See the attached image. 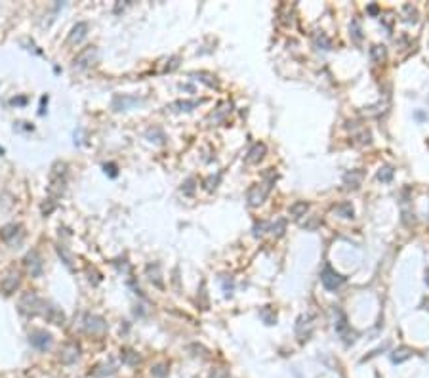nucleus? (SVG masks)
Here are the masks:
<instances>
[{"label":"nucleus","mask_w":429,"mask_h":378,"mask_svg":"<svg viewBox=\"0 0 429 378\" xmlns=\"http://www.w3.org/2000/svg\"><path fill=\"white\" fill-rule=\"evenodd\" d=\"M84 328L88 332H92V334H100L103 332L105 328H107V323L103 321V317L100 315H84Z\"/></svg>","instance_id":"0eeeda50"},{"label":"nucleus","mask_w":429,"mask_h":378,"mask_svg":"<svg viewBox=\"0 0 429 378\" xmlns=\"http://www.w3.org/2000/svg\"><path fill=\"white\" fill-rule=\"evenodd\" d=\"M193 191V180H189L187 182V193H191Z\"/></svg>","instance_id":"a878e982"},{"label":"nucleus","mask_w":429,"mask_h":378,"mask_svg":"<svg viewBox=\"0 0 429 378\" xmlns=\"http://www.w3.org/2000/svg\"><path fill=\"white\" fill-rule=\"evenodd\" d=\"M139 102H141L139 98H130V96H117V98L113 100V107H115V111H126V109H130L132 105H137Z\"/></svg>","instance_id":"9b49d317"},{"label":"nucleus","mask_w":429,"mask_h":378,"mask_svg":"<svg viewBox=\"0 0 429 378\" xmlns=\"http://www.w3.org/2000/svg\"><path fill=\"white\" fill-rule=\"evenodd\" d=\"M160 369H162L160 365H158V367H154V369H153V375H154V377L162 378V377H164V375H166V371H160Z\"/></svg>","instance_id":"b1692460"},{"label":"nucleus","mask_w":429,"mask_h":378,"mask_svg":"<svg viewBox=\"0 0 429 378\" xmlns=\"http://www.w3.org/2000/svg\"><path fill=\"white\" fill-rule=\"evenodd\" d=\"M412 357V351L408 348H401V350H397L393 355H391V361L393 363H403V361L410 359Z\"/></svg>","instance_id":"dca6fc26"},{"label":"nucleus","mask_w":429,"mask_h":378,"mask_svg":"<svg viewBox=\"0 0 429 378\" xmlns=\"http://www.w3.org/2000/svg\"><path fill=\"white\" fill-rule=\"evenodd\" d=\"M305 212H307V203H305V201H300V203L290 206V214L294 218H302Z\"/></svg>","instance_id":"f3484780"},{"label":"nucleus","mask_w":429,"mask_h":378,"mask_svg":"<svg viewBox=\"0 0 429 378\" xmlns=\"http://www.w3.org/2000/svg\"><path fill=\"white\" fill-rule=\"evenodd\" d=\"M29 342L38 351H50L51 346H53V338H51L50 332H46L42 328H34L29 332Z\"/></svg>","instance_id":"f257e3e1"},{"label":"nucleus","mask_w":429,"mask_h":378,"mask_svg":"<svg viewBox=\"0 0 429 378\" xmlns=\"http://www.w3.org/2000/svg\"><path fill=\"white\" fill-rule=\"evenodd\" d=\"M370 57H372V61L381 63V61L385 59V46H374V48H370Z\"/></svg>","instance_id":"a211bd4d"},{"label":"nucleus","mask_w":429,"mask_h":378,"mask_svg":"<svg viewBox=\"0 0 429 378\" xmlns=\"http://www.w3.org/2000/svg\"><path fill=\"white\" fill-rule=\"evenodd\" d=\"M122 361L126 365H136V363H139V355L134 351H122Z\"/></svg>","instance_id":"aec40b11"},{"label":"nucleus","mask_w":429,"mask_h":378,"mask_svg":"<svg viewBox=\"0 0 429 378\" xmlns=\"http://www.w3.org/2000/svg\"><path fill=\"white\" fill-rule=\"evenodd\" d=\"M19 225L17 223H8V225H4L2 229H0V239L6 241V243H10V241L16 237L17 233H19Z\"/></svg>","instance_id":"ddd939ff"},{"label":"nucleus","mask_w":429,"mask_h":378,"mask_svg":"<svg viewBox=\"0 0 429 378\" xmlns=\"http://www.w3.org/2000/svg\"><path fill=\"white\" fill-rule=\"evenodd\" d=\"M360 176H362L360 172H351V174L345 176V182H349V184H353V188H357L360 182Z\"/></svg>","instance_id":"4be33fe9"},{"label":"nucleus","mask_w":429,"mask_h":378,"mask_svg":"<svg viewBox=\"0 0 429 378\" xmlns=\"http://www.w3.org/2000/svg\"><path fill=\"white\" fill-rule=\"evenodd\" d=\"M321 281H323V285H325L328 291H336L338 287H342L343 277L340 273H336L330 266H326L325 271L321 273Z\"/></svg>","instance_id":"39448f33"},{"label":"nucleus","mask_w":429,"mask_h":378,"mask_svg":"<svg viewBox=\"0 0 429 378\" xmlns=\"http://www.w3.org/2000/svg\"><path fill=\"white\" fill-rule=\"evenodd\" d=\"M42 306H44V302L34 292H25L19 300V311L25 315H34V313L42 311Z\"/></svg>","instance_id":"f03ea898"},{"label":"nucleus","mask_w":429,"mask_h":378,"mask_svg":"<svg viewBox=\"0 0 429 378\" xmlns=\"http://www.w3.org/2000/svg\"><path fill=\"white\" fill-rule=\"evenodd\" d=\"M23 262H25V268L29 270V273L33 275V277H40V275H42L44 264H42V258H40V254H38L36 250L27 252L25 258H23Z\"/></svg>","instance_id":"7ed1b4c3"},{"label":"nucleus","mask_w":429,"mask_h":378,"mask_svg":"<svg viewBox=\"0 0 429 378\" xmlns=\"http://www.w3.org/2000/svg\"><path fill=\"white\" fill-rule=\"evenodd\" d=\"M17 287H19V275L17 273H8L2 279V283H0V291L4 292L6 296H10L12 292H16Z\"/></svg>","instance_id":"9d476101"},{"label":"nucleus","mask_w":429,"mask_h":378,"mask_svg":"<svg viewBox=\"0 0 429 378\" xmlns=\"http://www.w3.org/2000/svg\"><path fill=\"white\" fill-rule=\"evenodd\" d=\"M96 61H98V50H96L94 46H90V48L82 50L75 57V67L86 69V67H90V65H94Z\"/></svg>","instance_id":"423d86ee"},{"label":"nucleus","mask_w":429,"mask_h":378,"mask_svg":"<svg viewBox=\"0 0 429 378\" xmlns=\"http://www.w3.org/2000/svg\"><path fill=\"white\" fill-rule=\"evenodd\" d=\"M336 212H338V214H342L343 218H353V208H351V205H349V203H343V205H340L338 208H336Z\"/></svg>","instance_id":"412c9836"},{"label":"nucleus","mask_w":429,"mask_h":378,"mask_svg":"<svg viewBox=\"0 0 429 378\" xmlns=\"http://www.w3.org/2000/svg\"><path fill=\"white\" fill-rule=\"evenodd\" d=\"M107 168H109V174H111V176H117V166H115V164H105V172H107Z\"/></svg>","instance_id":"393cba45"},{"label":"nucleus","mask_w":429,"mask_h":378,"mask_svg":"<svg viewBox=\"0 0 429 378\" xmlns=\"http://www.w3.org/2000/svg\"><path fill=\"white\" fill-rule=\"evenodd\" d=\"M351 27H353V29H351V34H353V38H355V40L359 42L360 36H362V34H360V23H359V19H353Z\"/></svg>","instance_id":"5701e85b"},{"label":"nucleus","mask_w":429,"mask_h":378,"mask_svg":"<svg viewBox=\"0 0 429 378\" xmlns=\"http://www.w3.org/2000/svg\"><path fill=\"white\" fill-rule=\"evenodd\" d=\"M263 153H265V145L263 143H256L252 149H250V153H248V157H246V162L248 164H252V162H257L261 157H263Z\"/></svg>","instance_id":"4468645a"},{"label":"nucleus","mask_w":429,"mask_h":378,"mask_svg":"<svg viewBox=\"0 0 429 378\" xmlns=\"http://www.w3.org/2000/svg\"><path fill=\"white\" fill-rule=\"evenodd\" d=\"M201 100H193V102H176L170 105V109L174 111H191L193 107H197V105H201Z\"/></svg>","instance_id":"2eb2a0df"},{"label":"nucleus","mask_w":429,"mask_h":378,"mask_svg":"<svg viewBox=\"0 0 429 378\" xmlns=\"http://www.w3.org/2000/svg\"><path fill=\"white\" fill-rule=\"evenodd\" d=\"M78 357H80V346L76 342H67L59 351V361L63 365H73Z\"/></svg>","instance_id":"20e7f679"},{"label":"nucleus","mask_w":429,"mask_h":378,"mask_svg":"<svg viewBox=\"0 0 429 378\" xmlns=\"http://www.w3.org/2000/svg\"><path fill=\"white\" fill-rule=\"evenodd\" d=\"M391 178H393V168H391V166L379 168V172H378V180H379V182H389Z\"/></svg>","instance_id":"6ab92c4d"},{"label":"nucleus","mask_w":429,"mask_h":378,"mask_svg":"<svg viewBox=\"0 0 429 378\" xmlns=\"http://www.w3.org/2000/svg\"><path fill=\"white\" fill-rule=\"evenodd\" d=\"M86 34H88V23H84V21H78V23H76V25L71 29L67 42H69V44H80V42H82V40L86 38Z\"/></svg>","instance_id":"1a4fd4ad"},{"label":"nucleus","mask_w":429,"mask_h":378,"mask_svg":"<svg viewBox=\"0 0 429 378\" xmlns=\"http://www.w3.org/2000/svg\"><path fill=\"white\" fill-rule=\"evenodd\" d=\"M267 191H269V189H261L259 186H254V188H250V191H248V203H250L252 206L259 205V203H261V201L265 199Z\"/></svg>","instance_id":"f8f14e48"},{"label":"nucleus","mask_w":429,"mask_h":378,"mask_svg":"<svg viewBox=\"0 0 429 378\" xmlns=\"http://www.w3.org/2000/svg\"><path fill=\"white\" fill-rule=\"evenodd\" d=\"M42 315H44L50 323H53V325H63V323H65V313L59 308H55V306L44 304V306H42Z\"/></svg>","instance_id":"6e6552de"}]
</instances>
